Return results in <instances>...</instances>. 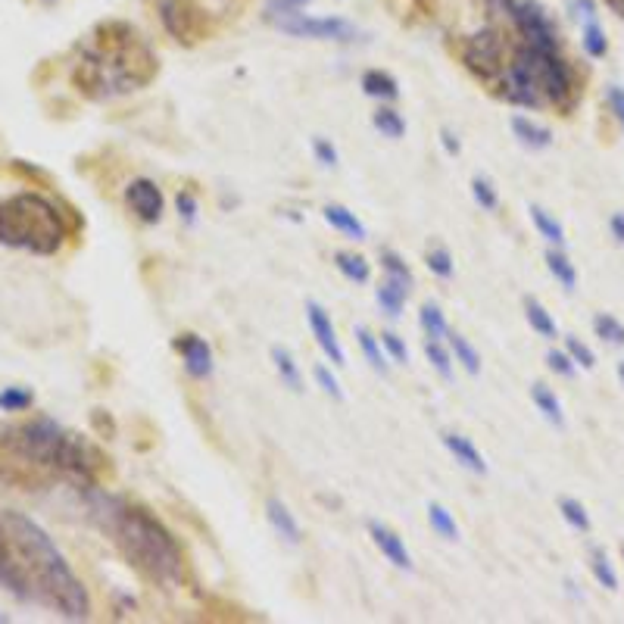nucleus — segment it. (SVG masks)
<instances>
[{"instance_id":"1","label":"nucleus","mask_w":624,"mask_h":624,"mask_svg":"<svg viewBox=\"0 0 624 624\" xmlns=\"http://www.w3.org/2000/svg\"><path fill=\"white\" fill-rule=\"evenodd\" d=\"M0 587L16 600L69 621H85L91 600L47 531L22 512H0Z\"/></svg>"},{"instance_id":"2","label":"nucleus","mask_w":624,"mask_h":624,"mask_svg":"<svg viewBox=\"0 0 624 624\" xmlns=\"http://www.w3.org/2000/svg\"><path fill=\"white\" fill-rule=\"evenodd\" d=\"M153 50L125 22H103L75 60L72 82L91 100H113L144 88L156 75Z\"/></svg>"},{"instance_id":"3","label":"nucleus","mask_w":624,"mask_h":624,"mask_svg":"<svg viewBox=\"0 0 624 624\" xmlns=\"http://www.w3.org/2000/svg\"><path fill=\"white\" fill-rule=\"evenodd\" d=\"M91 515L144 578L163 587L181 584V578H185V556H181L175 537L163 528V522H156L147 509L94 493Z\"/></svg>"},{"instance_id":"4","label":"nucleus","mask_w":624,"mask_h":624,"mask_svg":"<svg viewBox=\"0 0 624 624\" xmlns=\"http://www.w3.org/2000/svg\"><path fill=\"white\" fill-rule=\"evenodd\" d=\"M493 91L528 110L556 107L568 113L578 103V82L568 60L559 50H543L522 38L506 54L500 75L493 78Z\"/></svg>"},{"instance_id":"5","label":"nucleus","mask_w":624,"mask_h":624,"mask_svg":"<svg viewBox=\"0 0 624 624\" xmlns=\"http://www.w3.org/2000/svg\"><path fill=\"white\" fill-rule=\"evenodd\" d=\"M0 447H7L13 456H19L25 462L54 468V472H60L72 481H82V484L94 481V472L100 465V456L85 444L82 437L63 431L50 419H32L22 425L0 428Z\"/></svg>"},{"instance_id":"6","label":"nucleus","mask_w":624,"mask_h":624,"mask_svg":"<svg viewBox=\"0 0 624 624\" xmlns=\"http://www.w3.org/2000/svg\"><path fill=\"white\" fill-rule=\"evenodd\" d=\"M63 241L66 222L50 200L38 194H16L0 203V244L38 256H54Z\"/></svg>"},{"instance_id":"7","label":"nucleus","mask_w":624,"mask_h":624,"mask_svg":"<svg viewBox=\"0 0 624 624\" xmlns=\"http://www.w3.org/2000/svg\"><path fill=\"white\" fill-rule=\"evenodd\" d=\"M266 19L281 29L284 35L294 38H316V41H356L359 29L347 19H312L300 13L297 7H288L284 0H269L266 4Z\"/></svg>"},{"instance_id":"8","label":"nucleus","mask_w":624,"mask_h":624,"mask_svg":"<svg viewBox=\"0 0 624 624\" xmlns=\"http://www.w3.org/2000/svg\"><path fill=\"white\" fill-rule=\"evenodd\" d=\"M506 54L509 50H506V38L500 29H481L462 41V63L487 85H493V78L500 75Z\"/></svg>"},{"instance_id":"9","label":"nucleus","mask_w":624,"mask_h":624,"mask_svg":"<svg viewBox=\"0 0 624 624\" xmlns=\"http://www.w3.org/2000/svg\"><path fill=\"white\" fill-rule=\"evenodd\" d=\"M160 19L166 25V32L185 44H194L210 32L206 13L194 4V0H160Z\"/></svg>"},{"instance_id":"10","label":"nucleus","mask_w":624,"mask_h":624,"mask_svg":"<svg viewBox=\"0 0 624 624\" xmlns=\"http://www.w3.org/2000/svg\"><path fill=\"white\" fill-rule=\"evenodd\" d=\"M125 200L132 206V213L141 222H160L163 219V191L153 185L150 178H138L125 188Z\"/></svg>"},{"instance_id":"11","label":"nucleus","mask_w":624,"mask_h":624,"mask_svg":"<svg viewBox=\"0 0 624 624\" xmlns=\"http://www.w3.org/2000/svg\"><path fill=\"white\" fill-rule=\"evenodd\" d=\"M306 316H309V328L316 334V344L325 350V356L334 362V366H347V356H344V347L337 341V331L331 325V319L325 316V309L319 303H309L306 306Z\"/></svg>"},{"instance_id":"12","label":"nucleus","mask_w":624,"mask_h":624,"mask_svg":"<svg viewBox=\"0 0 624 624\" xmlns=\"http://www.w3.org/2000/svg\"><path fill=\"white\" fill-rule=\"evenodd\" d=\"M175 350L181 353V359H185L188 375H194V378L213 375V353H210V347H206L203 337H197V334H181L178 341H175Z\"/></svg>"},{"instance_id":"13","label":"nucleus","mask_w":624,"mask_h":624,"mask_svg":"<svg viewBox=\"0 0 624 624\" xmlns=\"http://www.w3.org/2000/svg\"><path fill=\"white\" fill-rule=\"evenodd\" d=\"M369 534H372L375 546H378L381 556H384L390 565H397V568H403V571H412V556H409V550H406L403 540H400L394 531L384 528V525H378V522H372V525H369Z\"/></svg>"},{"instance_id":"14","label":"nucleus","mask_w":624,"mask_h":624,"mask_svg":"<svg viewBox=\"0 0 624 624\" xmlns=\"http://www.w3.org/2000/svg\"><path fill=\"white\" fill-rule=\"evenodd\" d=\"M444 447L456 456V462H462L468 472H475V475H487V462L484 456L472 447V440H465L459 434H444Z\"/></svg>"},{"instance_id":"15","label":"nucleus","mask_w":624,"mask_h":624,"mask_svg":"<svg viewBox=\"0 0 624 624\" xmlns=\"http://www.w3.org/2000/svg\"><path fill=\"white\" fill-rule=\"evenodd\" d=\"M512 132H515L518 141H522L525 147H531V150H543V147L553 144V132H550V128H543V125H537V122H531L525 116H515L512 119Z\"/></svg>"},{"instance_id":"16","label":"nucleus","mask_w":624,"mask_h":624,"mask_svg":"<svg viewBox=\"0 0 624 624\" xmlns=\"http://www.w3.org/2000/svg\"><path fill=\"white\" fill-rule=\"evenodd\" d=\"M362 91L369 97H378V100H397L400 97V85L394 75H387L381 69H369L362 75Z\"/></svg>"},{"instance_id":"17","label":"nucleus","mask_w":624,"mask_h":624,"mask_svg":"<svg viewBox=\"0 0 624 624\" xmlns=\"http://www.w3.org/2000/svg\"><path fill=\"white\" fill-rule=\"evenodd\" d=\"M266 515H269L272 528H275L284 540H288V543H300V528H297V522H294V515L288 512V506L278 503V500H269V503H266Z\"/></svg>"},{"instance_id":"18","label":"nucleus","mask_w":624,"mask_h":624,"mask_svg":"<svg viewBox=\"0 0 624 624\" xmlns=\"http://www.w3.org/2000/svg\"><path fill=\"white\" fill-rule=\"evenodd\" d=\"M325 222L331 225V228H337V231H344V234H350V238H356V241H362L366 238V225H362L359 219H356V213H350L347 206H328L325 210Z\"/></svg>"},{"instance_id":"19","label":"nucleus","mask_w":624,"mask_h":624,"mask_svg":"<svg viewBox=\"0 0 624 624\" xmlns=\"http://www.w3.org/2000/svg\"><path fill=\"white\" fill-rule=\"evenodd\" d=\"M531 397H534V403H537V409L543 412V419H546V422H553L556 428L565 425L562 403H559V397L553 394L550 387H546V384H534V387H531Z\"/></svg>"},{"instance_id":"20","label":"nucleus","mask_w":624,"mask_h":624,"mask_svg":"<svg viewBox=\"0 0 624 624\" xmlns=\"http://www.w3.org/2000/svg\"><path fill=\"white\" fill-rule=\"evenodd\" d=\"M546 266H550L553 278L562 284L565 291H575V284H578V272H575V266H571V259H568L562 250H546Z\"/></svg>"},{"instance_id":"21","label":"nucleus","mask_w":624,"mask_h":624,"mask_svg":"<svg viewBox=\"0 0 624 624\" xmlns=\"http://www.w3.org/2000/svg\"><path fill=\"white\" fill-rule=\"evenodd\" d=\"M406 294H409V291H403L400 284H394V281L387 278V281L381 284V288H378V294H375V297H378V303H381V309L387 312V316H390V319H397L400 312H403Z\"/></svg>"},{"instance_id":"22","label":"nucleus","mask_w":624,"mask_h":624,"mask_svg":"<svg viewBox=\"0 0 624 624\" xmlns=\"http://www.w3.org/2000/svg\"><path fill=\"white\" fill-rule=\"evenodd\" d=\"M381 269L387 272V278H390V281L400 284L403 291H409V288H412V272H409V266L403 263V259H400L394 250H381Z\"/></svg>"},{"instance_id":"23","label":"nucleus","mask_w":624,"mask_h":624,"mask_svg":"<svg viewBox=\"0 0 624 624\" xmlns=\"http://www.w3.org/2000/svg\"><path fill=\"white\" fill-rule=\"evenodd\" d=\"M272 362H275V369H278L281 381L300 394V390H303V378H300V372H297V362L291 359V353H288V350H281V347H275V350H272Z\"/></svg>"},{"instance_id":"24","label":"nucleus","mask_w":624,"mask_h":624,"mask_svg":"<svg viewBox=\"0 0 624 624\" xmlns=\"http://www.w3.org/2000/svg\"><path fill=\"white\" fill-rule=\"evenodd\" d=\"M372 122H375V128H378L381 135L394 138V141L406 135V122H403V116H400L397 110H390V107H378L375 116H372Z\"/></svg>"},{"instance_id":"25","label":"nucleus","mask_w":624,"mask_h":624,"mask_svg":"<svg viewBox=\"0 0 624 624\" xmlns=\"http://www.w3.org/2000/svg\"><path fill=\"white\" fill-rule=\"evenodd\" d=\"M334 263H337V269H341L350 281H356V284H366L369 278H372V269H369V263L362 256H353V253H337L334 256Z\"/></svg>"},{"instance_id":"26","label":"nucleus","mask_w":624,"mask_h":624,"mask_svg":"<svg viewBox=\"0 0 624 624\" xmlns=\"http://www.w3.org/2000/svg\"><path fill=\"white\" fill-rule=\"evenodd\" d=\"M590 568H593L596 581H600L606 590H618V575H615V568H612L606 550H600V546H593V550H590Z\"/></svg>"},{"instance_id":"27","label":"nucleus","mask_w":624,"mask_h":624,"mask_svg":"<svg viewBox=\"0 0 624 624\" xmlns=\"http://www.w3.org/2000/svg\"><path fill=\"white\" fill-rule=\"evenodd\" d=\"M531 219H534L537 231H540L550 244H556V247L565 244V228H562L550 213H546V210H540V206H531Z\"/></svg>"},{"instance_id":"28","label":"nucleus","mask_w":624,"mask_h":624,"mask_svg":"<svg viewBox=\"0 0 624 624\" xmlns=\"http://www.w3.org/2000/svg\"><path fill=\"white\" fill-rule=\"evenodd\" d=\"M450 347H453V353H456V362H462V369L468 372V375H478L481 372V356L475 353V347L465 341L462 334H450Z\"/></svg>"},{"instance_id":"29","label":"nucleus","mask_w":624,"mask_h":624,"mask_svg":"<svg viewBox=\"0 0 624 624\" xmlns=\"http://www.w3.org/2000/svg\"><path fill=\"white\" fill-rule=\"evenodd\" d=\"M419 325H422V331L431 337V341H440V337H444V334H450V331H447L444 312H440L434 303H425V306H422V312H419Z\"/></svg>"},{"instance_id":"30","label":"nucleus","mask_w":624,"mask_h":624,"mask_svg":"<svg viewBox=\"0 0 624 624\" xmlns=\"http://www.w3.org/2000/svg\"><path fill=\"white\" fill-rule=\"evenodd\" d=\"M593 331H596V337H603L606 344L624 347V325L615 316H609V312H600V316L593 319Z\"/></svg>"},{"instance_id":"31","label":"nucleus","mask_w":624,"mask_h":624,"mask_svg":"<svg viewBox=\"0 0 624 624\" xmlns=\"http://www.w3.org/2000/svg\"><path fill=\"white\" fill-rule=\"evenodd\" d=\"M525 316H528V322H531V328L537 331V334H543V337H556V322H553V316L550 312H546L537 300H525Z\"/></svg>"},{"instance_id":"32","label":"nucleus","mask_w":624,"mask_h":624,"mask_svg":"<svg viewBox=\"0 0 624 624\" xmlns=\"http://www.w3.org/2000/svg\"><path fill=\"white\" fill-rule=\"evenodd\" d=\"M584 50L590 57H606V50H609V41H606V32L600 29V19H587L584 22Z\"/></svg>"},{"instance_id":"33","label":"nucleus","mask_w":624,"mask_h":624,"mask_svg":"<svg viewBox=\"0 0 624 624\" xmlns=\"http://www.w3.org/2000/svg\"><path fill=\"white\" fill-rule=\"evenodd\" d=\"M356 341H359L362 353H366V359H369V366H372L375 372L387 375V362H384V356H381V347H378V341H375V337H372V331L359 325V328H356Z\"/></svg>"},{"instance_id":"34","label":"nucleus","mask_w":624,"mask_h":624,"mask_svg":"<svg viewBox=\"0 0 624 624\" xmlns=\"http://www.w3.org/2000/svg\"><path fill=\"white\" fill-rule=\"evenodd\" d=\"M428 522H431V528L444 537V540H456L459 537V528H456V522H453V515L444 509V506H437V503H431L428 506Z\"/></svg>"},{"instance_id":"35","label":"nucleus","mask_w":624,"mask_h":624,"mask_svg":"<svg viewBox=\"0 0 624 624\" xmlns=\"http://www.w3.org/2000/svg\"><path fill=\"white\" fill-rule=\"evenodd\" d=\"M559 509H562V518H565V522H568L571 528H575V531H581V534L590 531V515H587V509H584L578 500L562 497V500H559Z\"/></svg>"},{"instance_id":"36","label":"nucleus","mask_w":624,"mask_h":624,"mask_svg":"<svg viewBox=\"0 0 624 624\" xmlns=\"http://www.w3.org/2000/svg\"><path fill=\"white\" fill-rule=\"evenodd\" d=\"M29 406H32V390H25V387L0 390V409L4 412H25Z\"/></svg>"},{"instance_id":"37","label":"nucleus","mask_w":624,"mask_h":624,"mask_svg":"<svg viewBox=\"0 0 624 624\" xmlns=\"http://www.w3.org/2000/svg\"><path fill=\"white\" fill-rule=\"evenodd\" d=\"M472 197H475V203L481 206V210H497V206H500V197H497V191H493V185H490V181L487 178H475L472 181Z\"/></svg>"},{"instance_id":"38","label":"nucleus","mask_w":624,"mask_h":624,"mask_svg":"<svg viewBox=\"0 0 624 624\" xmlns=\"http://www.w3.org/2000/svg\"><path fill=\"white\" fill-rule=\"evenodd\" d=\"M425 356L431 359V366L440 372V378H453V366H450V353L444 350V347H440L437 341H431V337H428V341H425Z\"/></svg>"},{"instance_id":"39","label":"nucleus","mask_w":624,"mask_h":624,"mask_svg":"<svg viewBox=\"0 0 624 624\" xmlns=\"http://www.w3.org/2000/svg\"><path fill=\"white\" fill-rule=\"evenodd\" d=\"M565 350H568L571 359H575V366H581V369H593L596 366L593 350L587 344H581L578 337H565Z\"/></svg>"},{"instance_id":"40","label":"nucleus","mask_w":624,"mask_h":624,"mask_svg":"<svg viewBox=\"0 0 624 624\" xmlns=\"http://www.w3.org/2000/svg\"><path fill=\"white\" fill-rule=\"evenodd\" d=\"M428 269H431L434 275H440V278H450V275H453V259H450V253H447L444 247L428 250Z\"/></svg>"},{"instance_id":"41","label":"nucleus","mask_w":624,"mask_h":624,"mask_svg":"<svg viewBox=\"0 0 624 624\" xmlns=\"http://www.w3.org/2000/svg\"><path fill=\"white\" fill-rule=\"evenodd\" d=\"M546 366H550L556 375H562V378H571L575 375V359H571L568 353H562V350H550L546 353Z\"/></svg>"},{"instance_id":"42","label":"nucleus","mask_w":624,"mask_h":624,"mask_svg":"<svg viewBox=\"0 0 624 624\" xmlns=\"http://www.w3.org/2000/svg\"><path fill=\"white\" fill-rule=\"evenodd\" d=\"M175 206H178V216L185 219L188 225L197 219V197H194L191 191H181V194H178V200H175Z\"/></svg>"},{"instance_id":"43","label":"nucleus","mask_w":624,"mask_h":624,"mask_svg":"<svg viewBox=\"0 0 624 624\" xmlns=\"http://www.w3.org/2000/svg\"><path fill=\"white\" fill-rule=\"evenodd\" d=\"M381 344L387 347V353L394 356L397 362H409V350H406V344L400 341L397 334H390V331H387V334H381Z\"/></svg>"},{"instance_id":"44","label":"nucleus","mask_w":624,"mask_h":624,"mask_svg":"<svg viewBox=\"0 0 624 624\" xmlns=\"http://www.w3.org/2000/svg\"><path fill=\"white\" fill-rule=\"evenodd\" d=\"M316 381L322 384V390L325 394H331L334 400H344V390H341V384H337V378L334 375H328V369H316Z\"/></svg>"},{"instance_id":"45","label":"nucleus","mask_w":624,"mask_h":624,"mask_svg":"<svg viewBox=\"0 0 624 624\" xmlns=\"http://www.w3.org/2000/svg\"><path fill=\"white\" fill-rule=\"evenodd\" d=\"M606 100H609V107H612L615 119H618V122H621V128H624V88L609 85V88H606Z\"/></svg>"},{"instance_id":"46","label":"nucleus","mask_w":624,"mask_h":624,"mask_svg":"<svg viewBox=\"0 0 624 624\" xmlns=\"http://www.w3.org/2000/svg\"><path fill=\"white\" fill-rule=\"evenodd\" d=\"M316 156H319V163H322V166H334V163H337V150H334L325 138L316 141Z\"/></svg>"},{"instance_id":"47","label":"nucleus","mask_w":624,"mask_h":624,"mask_svg":"<svg viewBox=\"0 0 624 624\" xmlns=\"http://www.w3.org/2000/svg\"><path fill=\"white\" fill-rule=\"evenodd\" d=\"M571 10H575L578 19H596V7H593V0H571Z\"/></svg>"},{"instance_id":"48","label":"nucleus","mask_w":624,"mask_h":624,"mask_svg":"<svg viewBox=\"0 0 624 624\" xmlns=\"http://www.w3.org/2000/svg\"><path fill=\"white\" fill-rule=\"evenodd\" d=\"M609 228H612V238H615L618 244H624V213H615V216L609 219Z\"/></svg>"},{"instance_id":"49","label":"nucleus","mask_w":624,"mask_h":624,"mask_svg":"<svg viewBox=\"0 0 624 624\" xmlns=\"http://www.w3.org/2000/svg\"><path fill=\"white\" fill-rule=\"evenodd\" d=\"M440 144L447 147V153H450V156H456V153L462 150V147H459V141H456V135L450 132V128H444V132H440Z\"/></svg>"},{"instance_id":"50","label":"nucleus","mask_w":624,"mask_h":624,"mask_svg":"<svg viewBox=\"0 0 624 624\" xmlns=\"http://www.w3.org/2000/svg\"><path fill=\"white\" fill-rule=\"evenodd\" d=\"M603 4H606V7H609V10L621 19V22H624V0H603Z\"/></svg>"},{"instance_id":"51","label":"nucleus","mask_w":624,"mask_h":624,"mask_svg":"<svg viewBox=\"0 0 624 624\" xmlns=\"http://www.w3.org/2000/svg\"><path fill=\"white\" fill-rule=\"evenodd\" d=\"M284 4H288V7H297V10H300V7L312 4V0H284Z\"/></svg>"},{"instance_id":"52","label":"nucleus","mask_w":624,"mask_h":624,"mask_svg":"<svg viewBox=\"0 0 624 624\" xmlns=\"http://www.w3.org/2000/svg\"><path fill=\"white\" fill-rule=\"evenodd\" d=\"M618 378H621V384H624V362H621V366H618Z\"/></svg>"},{"instance_id":"53","label":"nucleus","mask_w":624,"mask_h":624,"mask_svg":"<svg viewBox=\"0 0 624 624\" xmlns=\"http://www.w3.org/2000/svg\"><path fill=\"white\" fill-rule=\"evenodd\" d=\"M621 556H624V546H621Z\"/></svg>"},{"instance_id":"54","label":"nucleus","mask_w":624,"mask_h":624,"mask_svg":"<svg viewBox=\"0 0 624 624\" xmlns=\"http://www.w3.org/2000/svg\"><path fill=\"white\" fill-rule=\"evenodd\" d=\"M0 621H4V615H0Z\"/></svg>"}]
</instances>
